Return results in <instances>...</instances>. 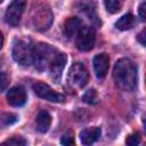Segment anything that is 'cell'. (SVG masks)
Wrapping results in <instances>:
<instances>
[{"label":"cell","instance_id":"obj_1","mask_svg":"<svg viewBox=\"0 0 146 146\" xmlns=\"http://www.w3.org/2000/svg\"><path fill=\"white\" fill-rule=\"evenodd\" d=\"M113 78L116 86L124 90L131 91L137 86V67L135 63L128 58L119 59L113 68Z\"/></svg>","mask_w":146,"mask_h":146},{"label":"cell","instance_id":"obj_2","mask_svg":"<svg viewBox=\"0 0 146 146\" xmlns=\"http://www.w3.org/2000/svg\"><path fill=\"white\" fill-rule=\"evenodd\" d=\"M55 56L56 49L48 43L40 42L33 47V63L38 71H44L49 67Z\"/></svg>","mask_w":146,"mask_h":146},{"label":"cell","instance_id":"obj_3","mask_svg":"<svg viewBox=\"0 0 146 146\" xmlns=\"http://www.w3.org/2000/svg\"><path fill=\"white\" fill-rule=\"evenodd\" d=\"M89 80V73L84 64L75 63L70 67L67 73V82L74 89L83 88Z\"/></svg>","mask_w":146,"mask_h":146},{"label":"cell","instance_id":"obj_4","mask_svg":"<svg viewBox=\"0 0 146 146\" xmlns=\"http://www.w3.org/2000/svg\"><path fill=\"white\" fill-rule=\"evenodd\" d=\"M13 58L23 66L33 63V48L24 40H16L13 47Z\"/></svg>","mask_w":146,"mask_h":146},{"label":"cell","instance_id":"obj_5","mask_svg":"<svg viewBox=\"0 0 146 146\" xmlns=\"http://www.w3.org/2000/svg\"><path fill=\"white\" fill-rule=\"evenodd\" d=\"M96 40L95 30L91 26H81L76 34V48L81 51H89L92 49Z\"/></svg>","mask_w":146,"mask_h":146},{"label":"cell","instance_id":"obj_6","mask_svg":"<svg viewBox=\"0 0 146 146\" xmlns=\"http://www.w3.org/2000/svg\"><path fill=\"white\" fill-rule=\"evenodd\" d=\"M33 90L38 97L49 100V102H52V103H63L65 100V97L62 94L55 91L49 84L41 82V81L35 82L33 84Z\"/></svg>","mask_w":146,"mask_h":146},{"label":"cell","instance_id":"obj_7","mask_svg":"<svg viewBox=\"0 0 146 146\" xmlns=\"http://www.w3.org/2000/svg\"><path fill=\"white\" fill-rule=\"evenodd\" d=\"M26 2L24 0H15L13 2H10V5L8 6L6 14H5V19L9 25L16 26L23 15V11L25 9Z\"/></svg>","mask_w":146,"mask_h":146},{"label":"cell","instance_id":"obj_8","mask_svg":"<svg viewBox=\"0 0 146 146\" xmlns=\"http://www.w3.org/2000/svg\"><path fill=\"white\" fill-rule=\"evenodd\" d=\"M67 57L65 54L63 52H58L56 54V56L54 57L52 62L50 63L49 66V72H50V76L55 82H59L62 79V73L64 71L65 64H66Z\"/></svg>","mask_w":146,"mask_h":146},{"label":"cell","instance_id":"obj_9","mask_svg":"<svg viewBox=\"0 0 146 146\" xmlns=\"http://www.w3.org/2000/svg\"><path fill=\"white\" fill-rule=\"evenodd\" d=\"M51 21H52L51 11L48 8H41L40 10L35 11V15L33 17L34 29L39 31H44L50 26Z\"/></svg>","mask_w":146,"mask_h":146},{"label":"cell","instance_id":"obj_10","mask_svg":"<svg viewBox=\"0 0 146 146\" xmlns=\"http://www.w3.org/2000/svg\"><path fill=\"white\" fill-rule=\"evenodd\" d=\"M27 100V96H26V91L23 87L21 86H16L13 87L11 89H9V91L7 92V102L9 105L14 106V107H19L23 106Z\"/></svg>","mask_w":146,"mask_h":146},{"label":"cell","instance_id":"obj_11","mask_svg":"<svg viewBox=\"0 0 146 146\" xmlns=\"http://www.w3.org/2000/svg\"><path fill=\"white\" fill-rule=\"evenodd\" d=\"M94 70L96 73V76L99 79H103L106 76L107 71H108V65H110V57L107 54L102 52L95 56L94 58Z\"/></svg>","mask_w":146,"mask_h":146},{"label":"cell","instance_id":"obj_12","mask_svg":"<svg viewBox=\"0 0 146 146\" xmlns=\"http://www.w3.org/2000/svg\"><path fill=\"white\" fill-rule=\"evenodd\" d=\"M102 135V130L98 127H92V128H86L81 131L80 133V139L81 143L84 146H90L94 143H96Z\"/></svg>","mask_w":146,"mask_h":146},{"label":"cell","instance_id":"obj_13","mask_svg":"<svg viewBox=\"0 0 146 146\" xmlns=\"http://www.w3.org/2000/svg\"><path fill=\"white\" fill-rule=\"evenodd\" d=\"M80 29H81V21L78 17H70L66 19L64 24V33L68 39L76 35Z\"/></svg>","mask_w":146,"mask_h":146},{"label":"cell","instance_id":"obj_14","mask_svg":"<svg viewBox=\"0 0 146 146\" xmlns=\"http://www.w3.org/2000/svg\"><path fill=\"white\" fill-rule=\"evenodd\" d=\"M35 123H36V130L39 132H47L50 124H51V116L48 112L46 111H41L38 116H36V120H35Z\"/></svg>","mask_w":146,"mask_h":146},{"label":"cell","instance_id":"obj_15","mask_svg":"<svg viewBox=\"0 0 146 146\" xmlns=\"http://www.w3.org/2000/svg\"><path fill=\"white\" fill-rule=\"evenodd\" d=\"M133 24H135L133 16L131 14H125L115 22V27L121 31H125V30H130L133 26Z\"/></svg>","mask_w":146,"mask_h":146},{"label":"cell","instance_id":"obj_16","mask_svg":"<svg viewBox=\"0 0 146 146\" xmlns=\"http://www.w3.org/2000/svg\"><path fill=\"white\" fill-rule=\"evenodd\" d=\"M18 116L13 113H2L0 115V128H5L17 122Z\"/></svg>","mask_w":146,"mask_h":146},{"label":"cell","instance_id":"obj_17","mask_svg":"<svg viewBox=\"0 0 146 146\" xmlns=\"http://www.w3.org/2000/svg\"><path fill=\"white\" fill-rule=\"evenodd\" d=\"M0 146H26V140L21 136H14L2 141Z\"/></svg>","mask_w":146,"mask_h":146},{"label":"cell","instance_id":"obj_18","mask_svg":"<svg viewBox=\"0 0 146 146\" xmlns=\"http://www.w3.org/2000/svg\"><path fill=\"white\" fill-rule=\"evenodd\" d=\"M104 5H105L106 10L111 14H115V13L120 11L121 7H122V2L117 1V0H106L104 2Z\"/></svg>","mask_w":146,"mask_h":146},{"label":"cell","instance_id":"obj_19","mask_svg":"<svg viewBox=\"0 0 146 146\" xmlns=\"http://www.w3.org/2000/svg\"><path fill=\"white\" fill-rule=\"evenodd\" d=\"M82 99L83 102H86L87 104L90 105H95L98 100V96H97V91L95 89H89L87 90L83 95H82Z\"/></svg>","mask_w":146,"mask_h":146},{"label":"cell","instance_id":"obj_20","mask_svg":"<svg viewBox=\"0 0 146 146\" xmlns=\"http://www.w3.org/2000/svg\"><path fill=\"white\" fill-rule=\"evenodd\" d=\"M140 140H141V138H140L139 133H131L127 137L125 143L128 146H137L140 144Z\"/></svg>","mask_w":146,"mask_h":146},{"label":"cell","instance_id":"obj_21","mask_svg":"<svg viewBox=\"0 0 146 146\" xmlns=\"http://www.w3.org/2000/svg\"><path fill=\"white\" fill-rule=\"evenodd\" d=\"M60 144L63 146H73L74 145V137H73V135L70 133V132L63 135L62 138H60Z\"/></svg>","mask_w":146,"mask_h":146},{"label":"cell","instance_id":"obj_22","mask_svg":"<svg viewBox=\"0 0 146 146\" xmlns=\"http://www.w3.org/2000/svg\"><path fill=\"white\" fill-rule=\"evenodd\" d=\"M8 83H9L8 75L6 73H3V72H0V91L5 90L7 88V86H8Z\"/></svg>","mask_w":146,"mask_h":146},{"label":"cell","instance_id":"obj_23","mask_svg":"<svg viewBox=\"0 0 146 146\" xmlns=\"http://www.w3.org/2000/svg\"><path fill=\"white\" fill-rule=\"evenodd\" d=\"M145 10H146V2H141L139 8H138V14H139V17L141 21H145V17H146Z\"/></svg>","mask_w":146,"mask_h":146},{"label":"cell","instance_id":"obj_24","mask_svg":"<svg viewBox=\"0 0 146 146\" xmlns=\"http://www.w3.org/2000/svg\"><path fill=\"white\" fill-rule=\"evenodd\" d=\"M137 39H138V41L140 42L141 46H145V44H146V42H145V30H143V31L139 33V35L137 36Z\"/></svg>","mask_w":146,"mask_h":146},{"label":"cell","instance_id":"obj_25","mask_svg":"<svg viewBox=\"0 0 146 146\" xmlns=\"http://www.w3.org/2000/svg\"><path fill=\"white\" fill-rule=\"evenodd\" d=\"M2 44H3V35H2V33L0 32V49H1Z\"/></svg>","mask_w":146,"mask_h":146},{"label":"cell","instance_id":"obj_26","mask_svg":"<svg viewBox=\"0 0 146 146\" xmlns=\"http://www.w3.org/2000/svg\"><path fill=\"white\" fill-rule=\"evenodd\" d=\"M1 3H2V0H0V5H1Z\"/></svg>","mask_w":146,"mask_h":146}]
</instances>
